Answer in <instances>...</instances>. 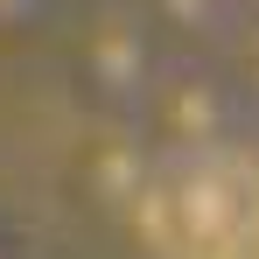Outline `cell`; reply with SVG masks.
<instances>
[{
  "mask_svg": "<svg viewBox=\"0 0 259 259\" xmlns=\"http://www.w3.org/2000/svg\"><path fill=\"white\" fill-rule=\"evenodd\" d=\"M259 182L238 161H224V154H182L175 168H161L147 182V238L161 245L168 259H210L224 238H231V224L252 210Z\"/></svg>",
  "mask_w": 259,
  "mask_h": 259,
  "instance_id": "obj_1",
  "label": "cell"
},
{
  "mask_svg": "<svg viewBox=\"0 0 259 259\" xmlns=\"http://www.w3.org/2000/svg\"><path fill=\"white\" fill-rule=\"evenodd\" d=\"M210 259H259V196H252V210L231 224V238H224Z\"/></svg>",
  "mask_w": 259,
  "mask_h": 259,
  "instance_id": "obj_2",
  "label": "cell"
}]
</instances>
